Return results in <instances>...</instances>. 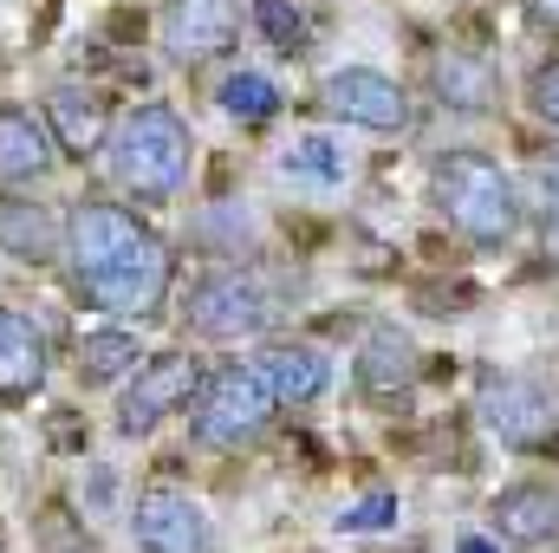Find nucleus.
Here are the masks:
<instances>
[{
  "label": "nucleus",
  "mask_w": 559,
  "mask_h": 553,
  "mask_svg": "<svg viewBox=\"0 0 559 553\" xmlns=\"http://www.w3.org/2000/svg\"><path fill=\"white\" fill-rule=\"evenodd\" d=\"M39 125H46V138L59 156H72V163H85V156H98L105 138H111V98L98 92V85H52L46 92V105H39Z\"/></svg>",
  "instance_id": "nucleus-10"
},
{
  "label": "nucleus",
  "mask_w": 559,
  "mask_h": 553,
  "mask_svg": "<svg viewBox=\"0 0 559 553\" xmlns=\"http://www.w3.org/2000/svg\"><path fill=\"white\" fill-rule=\"evenodd\" d=\"M274 391L254 365H215L189 404V436L202 449H254L274 430Z\"/></svg>",
  "instance_id": "nucleus-4"
},
{
  "label": "nucleus",
  "mask_w": 559,
  "mask_h": 553,
  "mask_svg": "<svg viewBox=\"0 0 559 553\" xmlns=\"http://www.w3.org/2000/svg\"><path fill=\"white\" fill-rule=\"evenodd\" d=\"M397 521V495H365V502H352V508H338V534H378V528H391Z\"/></svg>",
  "instance_id": "nucleus-23"
},
{
  "label": "nucleus",
  "mask_w": 559,
  "mask_h": 553,
  "mask_svg": "<svg viewBox=\"0 0 559 553\" xmlns=\"http://www.w3.org/2000/svg\"><path fill=\"white\" fill-rule=\"evenodd\" d=\"M189 332L195 339H215V345H241V339H261L274 326V293L261 274H241V268H222V274L195 280L189 286V306H182Z\"/></svg>",
  "instance_id": "nucleus-5"
},
{
  "label": "nucleus",
  "mask_w": 559,
  "mask_h": 553,
  "mask_svg": "<svg viewBox=\"0 0 559 553\" xmlns=\"http://www.w3.org/2000/svg\"><path fill=\"white\" fill-rule=\"evenodd\" d=\"M105 169H111V183L131 196V202H169V196H182V183H189V163H195V138H189V125L169 111V105H138V111H124L118 125H111V138H105Z\"/></svg>",
  "instance_id": "nucleus-3"
},
{
  "label": "nucleus",
  "mask_w": 559,
  "mask_h": 553,
  "mask_svg": "<svg viewBox=\"0 0 559 553\" xmlns=\"http://www.w3.org/2000/svg\"><path fill=\"white\" fill-rule=\"evenodd\" d=\"M455 553H501V541H488V534H462Z\"/></svg>",
  "instance_id": "nucleus-26"
},
{
  "label": "nucleus",
  "mask_w": 559,
  "mask_h": 553,
  "mask_svg": "<svg viewBox=\"0 0 559 553\" xmlns=\"http://www.w3.org/2000/svg\"><path fill=\"white\" fill-rule=\"evenodd\" d=\"M143 365V345L131 326H98V332H85L79 339V378L85 385H118V378H131Z\"/></svg>",
  "instance_id": "nucleus-19"
},
{
  "label": "nucleus",
  "mask_w": 559,
  "mask_h": 553,
  "mask_svg": "<svg viewBox=\"0 0 559 553\" xmlns=\"http://www.w3.org/2000/svg\"><path fill=\"white\" fill-rule=\"evenodd\" d=\"M495 541L508 548H547L559 541V489L547 482H514L495 495Z\"/></svg>",
  "instance_id": "nucleus-13"
},
{
  "label": "nucleus",
  "mask_w": 559,
  "mask_h": 553,
  "mask_svg": "<svg viewBox=\"0 0 559 553\" xmlns=\"http://www.w3.org/2000/svg\"><path fill=\"white\" fill-rule=\"evenodd\" d=\"M436 98L449 105V111H488L495 105V72H488V59L481 52H442L436 59Z\"/></svg>",
  "instance_id": "nucleus-20"
},
{
  "label": "nucleus",
  "mask_w": 559,
  "mask_h": 553,
  "mask_svg": "<svg viewBox=\"0 0 559 553\" xmlns=\"http://www.w3.org/2000/svg\"><path fill=\"white\" fill-rule=\"evenodd\" d=\"M202 378H209V365L195 352H156V358H143L138 372H131V385H124V398H118V436H150L163 416L189 411L195 391H202Z\"/></svg>",
  "instance_id": "nucleus-6"
},
{
  "label": "nucleus",
  "mask_w": 559,
  "mask_h": 553,
  "mask_svg": "<svg viewBox=\"0 0 559 553\" xmlns=\"http://www.w3.org/2000/svg\"><path fill=\"white\" fill-rule=\"evenodd\" d=\"M59 242H66V222H52V209H39L26 196H0V248L13 261L39 268V261L59 255Z\"/></svg>",
  "instance_id": "nucleus-17"
},
{
  "label": "nucleus",
  "mask_w": 559,
  "mask_h": 553,
  "mask_svg": "<svg viewBox=\"0 0 559 553\" xmlns=\"http://www.w3.org/2000/svg\"><path fill=\"white\" fill-rule=\"evenodd\" d=\"M131 541H138V553H215V528L195 495L156 482L131 508Z\"/></svg>",
  "instance_id": "nucleus-9"
},
{
  "label": "nucleus",
  "mask_w": 559,
  "mask_h": 553,
  "mask_svg": "<svg viewBox=\"0 0 559 553\" xmlns=\"http://www.w3.org/2000/svg\"><path fill=\"white\" fill-rule=\"evenodd\" d=\"M527 13H534L540 26H554V33H559V0H527Z\"/></svg>",
  "instance_id": "nucleus-25"
},
{
  "label": "nucleus",
  "mask_w": 559,
  "mask_h": 553,
  "mask_svg": "<svg viewBox=\"0 0 559 553\" xmlns=\"http://www.w3.org/2000/svg\"><path fill=\"white\" fill-rule=\"evenodd\" d=\"M429 196L442 222L475 248H508L521 235V183L481 150H442L429 163Z\"/></svg>",
  "instance_id": "nucleus-2"
},
{
  "label": "nucleus",
  "mask_w": 559,
  "mask_h": 553,
  "mask_svg": "<svg viewBox=\"0 0 559 553\" xmlns=\"http://www.w3.org/2000/svg\"><path fill=\"white\" fill-rule=\"evenodd\" d=\"M475 416H481V430H488L501 449H521V456L547 449V443L559 436L554 398H547L534 378H514V372H488V378H481Z\"/></svg>",
  "instance_id": "nucleus-7"
},
{
  "label": "nucleus",
  "mask_w": 559,
  "mask_h": 553,
  "mask_svg": "<svg viewBox=\"0 0 559 553\" xmlns=\"http://www.w3.org/2000/svg\"><path fill=\"white\" fill-rule=\"evenodd\" d=\"M527 98H534V111L559 131V59H554V66H540V72L527 79Z\"/></svg>",
  "instance_id": "nucleus-24"
},
{
  "label": "nucleus",
  "mask_w": 559,
  "mask_h": 553,
  "mask_svg": "<svg viewBox=\"0 0 559 553\" xmlns=\"http://www.w3.org/2000/svg\"><path fill=\"white\" fill-rule=\"evenodd\" d=\"M540 189H547V202H559V169H547V176H540Z\"/></svg>",
  "instance_id": "nucleus-27"
},
{
  "label": "nucleus",
  "mask_w": 559,
  "mask_h": 553,
  "mask_svg": "<svg viewBox=\"0 0 559 553\" xmlns=\"http://www.w3.org/2000/svg\"><path fill=\"white\" fill-rule=\"evenodd\" d=\"M319 105H325V118L358 125V131H378V138H404V131L417 125L411 92H404L391 72H371V66H338V72L319 85Z\"/></svg>",
  "instance_id": "nucleus-8"
},
{
  "label": "nucleus",
  "mask_w": 559,
  "mask_h": 553,
  "mask_svg": "<svg viewBox=\"0 0 559 553\" xmlns=\"http://www.w3.org/2000/svg\"><path fill=\"white\" fill-rule=\"evenodd\" d=\"M248 13H254V26H261V39L274 46V52H306L319 33H325V0H248Z\"/></svg>",
  "instance_id": "nucleus-18"
},
{
  "label": "nucleus",
  "mask_w": 559,
  "mask_h": 553,
  "mask_svg": "<svg viewBox=\"0 0 559 553\" xmlns=\"http://www.w3.org/2000/svg\"><path fill=\"white\" fill-rule=\"evenodd\" d=\"M59 150L46 138V125L20 105H0V189H26L39 176H52Z\"/></svg>",
  "instance_id": "nucleus-14"
},
{
  "label": "nucleus",
  "mask_w": 559,
  "mask_h": 553,
  "mask_svg": "<svg viewBox=\"0 0 559 553\" xmlns=\"http://www.w3.org/2000/svg\"><path fill=\"white\" fill-rule=\"evenodd\" d=\"M358 385H365L371 398H397V391H411V385H417V345H411V332H397V326H371L365 345H358Z\"/></svg>",
  "instance_id": "nucleus-16"
},
{
  "label": "nucleus",
  "mask_w": 559,
  "mask_h": 553,
  "mask_svg": "<svg viewBox=\"0 0 559 553\" xmlns=\"http://www.w3.org/2000/svg\"><path fill=\"white\" fill-rule=\"evenodd\" d=\"M59 255L79 280V293L118 319H156L169 306V280H176L169 242L118 202H98V196L72 202Z\"/></svg>",
  "instance_id": "nucleus-1"
},
{
  "label": "nucleus",
  "mask_w": 559,
  "mask_h": 553,
  "mask_svg": "<svg viewBox=\"0 0 559 553\" xmlns=\"http://www.w3.org/2000/svg\"><path fill=\"white\" fill-rule=\"evenodd\" d=\"M46 339L26 313H7L0 306V398L7 404H26L39 385H46Z\"/></svg>",
  "instance_id": "nucleus-15"
},
{
  "label": "nucleus",
  "mask_w": 559,
  "mask_h": 553,
  "mask_svg": "<svg viewBox=\"0 0 559 553\" xmlns=\"http://www.w3.org/2000/svg\"><path fill=\"white\" fill-rule=\"evenodd\" d=\"M241 33V0H169L163 7V46L182 66H202L215 52H228Z\"/></svg>",
  "instance_id": "nucleus-11"
},
{
  "label": "nucleus",
  "mask_w": 559,
  "mask_h": 553,
  "mask_svg": "<svg viewBox=\"0 0 559 553\" xmlns=\"http://www.w3.org/2000/svg\"><path fill=\"white\" fill-rule=\"evenodd\" d=\"M254 372L267 378V391H274L280 411H306V404H319V398L332 391V358H325L312 339H274V345L254 358Z\"/></svg>",
  "instance_id": "nucleus-12"
},
{
  "label": "nucleus",
  "mask_w": 559,
  "mask_h": 553,
  "mask_svg": "<svg viewBox=\"0 0 559 553\" xmlns=\"http://www.w3.org/2000/svg\"><path fill=\"white\" fill-rule=\"evenodd\" d=\"M215 105H222V118H235V125H274L280 118V85L267 79V72H228L222 79V92H215Z\"/></svg>",
  "instance_id": "nucleus-22"
},
{
  "label": "nucleus",
  "mask_w": 559,
  "mask_h": 553,
  "mask_svg": "<svg viewBox=\"0 0 559 553\" xmlns=\"http://www.w3.org/2000/svg\"><path fill=\"white\" fill-rule=\"evenodd\" d=\"M280 176L286 183H312V189H338L345 176H352V156H345V143L325 138V131H306V138L286 143V156H280Z\"/></svg>",
  "instance_id": "nucleus-21"
}]
</instances>
